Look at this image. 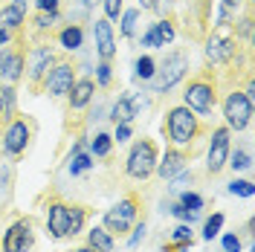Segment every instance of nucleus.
<instances>
[{
	"label": "nucleus",
	"mask_w": 255,
	"mask_h": 252,
	"mask_svg": "<svg viewBox=\"0 0 255 252\" xmlns=\"http://www.w3.org/2000/svg\"><path fill=\"white\" fill-rule=\"evenodd\" d=\"M183 168H186V157H183L177 148H168V151H165V157H162V162H157V168H154V171H157L162 180H174Z\"/></svg>",
	"instance_id": "nucleus-18"
},
{
	"label": "nucleus",
	"mask_w": 255,
	"mask_h": 252,
	"mask_svg": "<svg viewBox=\"0 0 255 252\" xmlns=\"http://www.w3.org/2000/svg\"><path fill=\"white\" fill-rule=\"evenodd\" d=\"M90 168H93V159H90V154H76V157H70V174H73V177L90 171Z\"/></svg>",
	"instance_id": "nucleus-29"
},
{
	"label": "nucleus",
	"mask_w": 255,
	"mask_h": 252,
	"mask_svg": "<svg viewBox=\"0 0 255 252\" xmlns=\"http://www.w3.org/2000/svg\"><path fill=\"white\" fill-rule=\"evenodd\" d=\"M87 247H93L96 252H113V235L105 226H93L87 232Z\"/></svg>",
	"instance_id": "nucleus-20"
},
{
	"label": "nucleus",
	"mask_w": 255,
	"mask_h": 252,
	"mask_svg": "<svg viewBox=\"0 0 255 252\" xmlns=\"http://www.w3.org/2000/svg\"><path fill=\"white\" fill-rule=\"evenodd\" d=\"M223 119H226V127L232 130H247L253 122V102L241 90H232L223 102Z\"/></svg>",
	"instance_id": "nucleus-7"
},
{
	"label": "nucleus",
	"mask_w": 255,
	"mask_h": 252,
	"mask_svg": "<svg viewBox=\"0 0 255 252\" xmlns=\"http://www.w3.org/2000/svg\"><path fill=\"white\" fill-rule=\"evenodd\" d=\"M87 221V209L84 206H70V226H67V238H76L84 229Z\"/></svg>",
	"instance_id": "nucleus-23"
},
{
	"label": "nucleus",
	"mask_w": 255,
	"mask_h": 252,
	"mask_svg": "<svg viewBox=\"0 0 255 252\" xmlns=\"http://www.w3.org/2000/svg\"><path fill=\"white\" fill-rule=\"evenodd\" d=\"M81 3H96V0H81Z\"/></svg>",
	"instance_id": "nucleus-49"
},
{
	"label": "nucleus",
	"mask_w": 255,
	"mask_h": 252,
	"mask_svg": "<svg viewBox=\"0 0 255 252\" xmlns=\"http://www.w3.org/2000/svg\"><path fill=\"white\" fill-rule=\"evenodd\" d=\"M171 244H191V229L189 223H180L171 229Z\"/></svg>",
	"instance_id": "nucleus-33"
},
{
	"label": "nucleus",
	"mask_w": 255,
	"mask_h": 252,
	"mask_svg": "<svg viewBox=\"0 0 255 252\" xmlns=\"http://www.w3.org/2000/svg\"><path fill=\"white\" fill-rule=\"evenodd\" d=\"M154 73H157V61H154L151 55H139L136 64H133V76H136L139 81H151Z\"/></svg>",
	"instance_id": "nucleus-22"
},
{
	"label": "nucleus",
	"mask_w": 255,
	"mask_h": 252,
	"mask_svg": "<svg viewBox=\"0 0 255 252\" xmlns=\"http://www.w3.org/2000/svg\"><path fill=\"white\" fill-rule=\"evenodd\" d=\"M142 238H145V223H139V226L133 229V235H130V241H128V247H130V250H136Z\"/></svg>",
	"instance_id": "nucleus-41"
},
{
	"label": "nucleus",
	"mask_w": 255,
	"mask_h": 252,
	"mask_svg": "<svg viewBox=\"0 0 255 252\" xmlns=\"http://www.w3.org/2000/svg\"><path fill=\"white\" fill-rule=\"evenodd\" d=\"M67 226H70V203L64 200H49L47 203V232L55 241L67 238Z\"/></svg>",
	"instance_id": "nucleus-13"
},
{
	"label": "nucleus",
	"mask_w": 255,
	"mask_h": 252,
	"mask_svg": "<svg viewBox=\"0 0 255 252\" xmlns=\"http://www.w3.org/2000/svg\"><path fill=\"white\" fill-rule=\"evenodd\" d=\"M122 6H125V0H105V17L108 20H116L119 12H122Z\"/></svg>",
	"instance_id": "nucleus-37"
},
{
	"label": "nucleus",
	"mask_w": 255,
	"mask_h": 252,
	"mask_svg": "<svg viewBox=\"0 0 255 252\" xmlns=\"http://www.w3.org/2000/svg\"><path fill=\"white\" fill-rule=\"evenodd\" d=\"M70 252H96L93 247H76V250H70Z\"/></svg>",
	"instance_id": "nucleus-46"
},
{
	"label": "nucleus",
	"mask_w": 255,
	"mask_h": 252,
	"mask_svg": "<svg viewBox=\"0 0 255 252\" xmlns=\"http://www.w3.org/2000/svg\"><path fill=\"white\" fill-rule=\"evenodd\" d=\"M232 151V142H229V127H215L212 130V139H209V154H206V168L209 174H221L226 159Z\"/></svg>",
	"instance_id": "nucleus-10"
},
{
	"label": "nucleus",
	"mask_w": 255,
	"mask_h": 252,
	"mask_svg": "<svg viewBox=\"0 0 255 252\" xmlns=\"http://www.w3.org/2000/svg\"><path fill=\"white\" fill-rule=\"evenodd\" d=\"M26 70H29V81L32 84H38L41 79H47V73L52 70V64H55V52L47 47V44H41V47H32V52L26 55Z\"/></svg>",
	"instance_id": "nucleus-12"
},
{
	"label": "nucleus",
	"mask_w": 255,
	"mask_h": 252,
	"mask_svg": "<svg viewBox=\"0 0 255 252\" xmlns=\"http://www.w3.org/2000/svg\"><path fill=\"white\" fill-rule=\"evenodd\" d=\"M206 58L215 67H229L232 61H238V35L232 23H215L206 41Z\"/></svg>",
	"instance_id": "nucleus-1"
},
{
	"label": "nucleus",
	"mask_w": 255,
	"mask_h": 252,
	"mask_svg": "<svg viewBox=\"0 0 255 252\" xmlns=\"http://www.w3.org/2000/svg\"><path fill=\"white\" fill-rule=\"evenodd\" d=\"M90 151H93L96 157H111V151H113V136H111V133H96L93 142H90Z\"/></svg>",
	"instance_id": "nucleus-25"
},
{
	"label": "nucleus",
	"mask_w": 255,
	"mask_h": 252,
	"mask_svg": "<svg viewBox=\"0 0 255 252\" xmlns=\"http://www.w3.org/2000/svg\"><path fill=\"white\" fill-rule=\"evenodd\" d=\"M93 41H96V52L102 61H111L116 52V41H113V23L108 17H99L93 23Z\"/></svg>",
	"instance_id": "nucleus-14"
},
{
	"label": "nucleus",
	"mask_w": 255,
	"mask_h": 252,
	"mask_svg": "<svg viewBox=\"0 0 255 252\" xmlns=\"http://www.w3.org/2000/svg\"><path fill=\"white\" fill-rule=\"evenodd\" d=\"M0 99H3V111H12L15 108V90L12 87H3V96Z\"/></svg>",
	"instance_id": "nucleus-42"
},
{
	"label": "nucleus",
	"mask_w": 255,
	"mask_h": 252,
	"mask_svg": "<svg viewBox=\"0 0 255 252\" xmlns=\"http://www.w3.org/2000/svg\"><path fill=\"white\" fill-rule=\"evenodd\" d=\"M186 70H189V55L186 52H168L165 61L159 64V70L154 73V79H151L154 93H168L177 81H183Z\"/></svg>",
	"instance_id": "nucleus-5"
},
{
	"label": "nucleus",
	"mask_w": 255,
	"mask_h": 252,
	"mask_svg": "<svg viewBox=\"0 0 255 252\" xmlns=\"http://www.w3.org/2000/svg\"><path fill=\"white\" fill-rule=\"evenodd\" d=\"M130 139V125L128 122H119L116 125V133H113V142H128Z\"/></svg>",
	"instance_id": "nucleus-40"
},
{
	"label": "nucleus",
	"mask_w": 255,
	"mask_h": 252,
	"mask_svg": "<svg viewBox=\"0 0 255 252\" xmlns=\"http://www.w3.org/2000/svg\"><path fill=\"white\" fill-rule=\"evenodd\" d=\"M20 76H23V52L3 47L0 49V79L6 84H15Z\"/></svg>",
	"instance_id": "nucleus-15"
},
{
	"label": "nucleus",
	"mask_w": 255,
	"mask_h": 252,
	"mask_svg": "<svg viewBox=\"0 0 255 252\" xmlns=\"http://www.w3.org/2000/svg\"><path fill=\"white\" fill-rule=\"evenodd\" d=\"M32 244H35V223H32V218L15 221L3 235V252H29Z\"/></svg>",
	"instance_id": "nucleus-9"
},
{
	"label": "nucleus",
	"mask_w": 255,
	"mask_h": 252,
	"mask_svg": "<svg viewBox=\"0 0 255 252\" xmlns=\"http://www.w3.org/2000/svg\"><path fill=\"white\" fill-rule=\"evenodd\" d=\"M58 44H61L67 52H76V49H81V44H84V29H81L79 23L64 26V29L58 32Z\"/></svg>",
	"instance_id": "nucleus-19"
},
{
	"label": "nucleus",
	"mask_w": 255,
	"mask_h": 252,
	"mask_svg": "<svg viewBox=\"0 0 255 252\" xmlns=\"http://www.w3.org/2000/svg\"><path fill=\"white\" fill-rule=\"evenodd\" d=\"M76 84V67L70 61H58L52 64V70L47 73V93L52 99H61L70 93V87Z\"/></svg>",
	"instance_id": "nucleus-11"
},
{
	"label": "nucleus",
	"mask_w": 255,
	"mask_h": 252,
	"mask_svg": "<svg viewBox=\"0 0 255 252\" xmlns=\"http://www.w3.org/2000/svg\"><path fill=\"white\" fill-rule=\"evenodd\" d=\"M136 20H139V12H136V9L125 12V17H122V35H125V38H133V35H136Z\"/></svg>",
	"instance_id": "nucleus-31"
},
{
	"label": "nucleus",
	"mask_w": 255,
	"mask_h": 252,
	"mask_svg": "<svg viewBox=\"0 0 255 252\" xmlns=\"http://www.w3.org/2000/svg\"><path fill=\"white\" fill-rule=\"evenodd\" d=\"M111 79H113L111 64H108V61H102L99 67H96V84H99V87H108V84H111Z\"/></svg>",
	"instance_id": "nucleus-35"
},
{
	"label": "nucleus",
	"mask_w": 255,
	"mask_h": 252,
	"mask_svg": "<svg viewBox=\"0 0 255 252\" xmlns=\"http://www.w3.org/2000/svg\"><path fill=\"white\" fill-rule=\"evenodd\" d=\"M229 194H238V197H253L255 186L250 183V180H232V183H229Z\"/></svg>",
	"instance_id": "nucleus-30"
},
{
	"label": "nucleus",
	"mask_w": 255,
	"mask_h": 252,
	"mask_svg": "<svg viewBox=\"0 0 255 252\" xmlns=\"http://www.w3.org/2000/svg\"><path fill=\"white\" fill-rule=\"evenodd\" d=\"M226 165H232L235 171H247V168L253 165V157H250V151H244V148H235V151H229V159H226Z\"/></svg>",
	"instance_id": "nucleus-26"
},
{
	"label": "nucleus",
	"mask_w": 255,
	"mask_h": 252,
	"mask_svg": "<svg viewBox=\"0 0 255 252\" xmlns=\"http://www.w3.org/2000/svg\"><path fill=\"white\" fill-rule=\"evenodd\" d=\"M241 6H244V0H223V3H221V12H218V23H232Z\"/></svg>",
	"instance_id": "nucleus-28"
},
{
	"label": "nucleus",
	"mask_w": 255,
	"mask_h": 252,
	"mask_svg": "<svg viewBox=\"0 0 255 252\" xmlns=\"http://www.w3.org/2000/svg\"><path fill=\"white\" fill-rule=\"evenodd\" d=\"M0 145H3V154H9V157H20L26 148H29V139H32V122L29 119H23V116H17L12 119L6 130H3V136H0Z\"/></svg>",
	"instance_id": "nucleus-8"
},
{
	"label": "nucleus",
	"mask_w": 255,
	"mask_h": 252,
	"mask_svg": "<svg viewBox=\"0 0 255 252\" xmlns=\"http://www.w3.org/2000/svg\"><path fill=\"white\" fill-rule=\"evenodd\" d=\"M142 47H159L157 44V35H154V29H148L142 35Z\"/></svg>",
	"instance_id": "nucleus-43"
},
{
	"label": "nucleus",
	"mask_w": 255,
	"mask_h": 252,
	"mask_svg": "<svg viewBox=\"0 0 255 252\" xmlns=\"http://www.w3.org/2000/svg\"><path fill=\"white\" fill-rule=\"evenodd\" d=\"M136 215H139V200H136L133 194H128V197H122L119 203H113L111 209L105 212V229H108L111 235H125V232L133 229Z\"/></svg>",
	"instance_id": "nucleus-4"
},
{
	"label": "nucleus",
	"mask_w": 255,
	"mask_h": 252,
	"mask_svg": "<svg viewBox=\"0 0 255 252\" xmlns=\"http://www.w3.org/2000/svg\"><path fill=\"white\" fill-rule=\"evenodd\" d=\"M180 206H186L189 212H200V209H203V197L194 194V191H183V194H180Z\"/></svg>",
	"instance_id": "nucleus-32"
},
{
	"label": "nucleus",
	"mask_w": 255,
	"mask_h": 252,
	"mask_svg": "<svg viewBox=\"0 0 255 252\" xmlns=\"http://www.w3.org/2000/svg\"><path fill=\"white\" fill-rule=\"evenodd\" d=\"M96 93V81L93 79H79L73 87H70V111H81V108H87L90 105V99Z\"/></svg>",
	"instance_id": "nucleus-17"
},
{
	"label": "nucleus",
	"mask_w": 255,
	"mask_h": 252,
	"mask_svg": "<svg viewBox=\"0 0 255 252\" xmlns=\"http://www.w3.org/2000/svg\"><path fill=\"white\" fill-rule=\"evenodd\" d=\"M12 41V29H6V26H0V47H6Z\"/></svg>",
	"instance_id": "nucleus-44"
},
{
	"label": "nucleus",
	"mask_w": 255,
	"mask_h": 252,
	"mask_svg": "<svg viewBox=\"0 0 255 252\" xmlns=\"http://www.w3.org/2000/svg\"><path fill=\"white\" fill-rule=\"evenodd\" d=\"M223 252H241V238L238 235H223Z\"/></svg>",
	"instance_id": "nucleus-38"
},
{
	"label": "nucleus",
	"mask_w": 255,
	"mask_h": 252,
	"mask_svg": "<svg viewBox=\"0 0 255 252\" xmlns=\"http://www.w3.org/2000/svg\"><path fill=\"white\" fill-rule=\"evenodd\" d=\"M223 218L221 212H215L212 218H206V223H203V241H215V238L221 235V229H223Z\"/></svg>",
	"instance_id": "nucleus-27"
},
{
	"label": "nucleus",
	"mask_w": 255,
	"mask_h": 252,
	"mask_svg": "<svg viewBox=\"0 0 255 252\" xmlns=\"http://www.w3.org/2000/svg\"><path fill=\"white\" fill-rule=\"evenodd\" d=\"M139 6H142V9H151V6H154V0H139Z\"/></svg>",
	"instance_id": "nucleus-47"
},
{
	"label": "nucleus",
	"mask_w": 255,
	"mask_h": 252,
	"mask_svg": "<svg viewBox=\"0 0 255 252\" xmlns=\"http://www.w3.org/2000/svg\"><path fill=\"white\" fill-rule=\"evenodd\" d=\"M165 130H168V139L174 142V145H191V142L197 139V133H200V122H197L194 111H189L186 105H180V108L168 111Z\"/></svg>",
	"instance_id": "nucleus-3"
},
{
	"label": "nucleus",
	"mask_w": 255,
	"mask_h": 252,
	"mask_svg": "<svg viewBox=\"0 0 255 252\" xmlns=\"http://www.w3.org/2000/svg\"><path fill=\"white\" fill-rule=\"evenodd\" d=\"M55 20H58V12H38L32 23H35L38 29H52V23H55Z\"/></svg>",
	"instance_id": "nucleus-34"
},
{
	"label": "nucleus",
	"mask_w": 255,
	"mask_h": 252,
	"mask_svg": "<svg viewBox=\"0 0 255 252\" xmlns=\"http://www.w3.org/2000/svg\"><path fill=\"white\" fill-rule=\"evenodd\" d=\"M139 108H145V99L142 93H128L122 96L116 105H113V111H111V119L119 125V122H130L136 113H139Z\"/></svg>",
	"instance_id": "nucleus-16"
},
{
	"label": "nucleus",
	"mask_w": 255,
	"mask_h": 252,
	"mask_svg": "<svg viewBox=\"0 0 255 252\" xmlns=\"http://www.w3.org/2000/svg\"><path fill=\"white\" fill-rule=\"evenodd\" d=\"M0 116H3V99H0Z\"/></svg>",
	"instance_id": "nucleus-48"
},
{
	"label": "nucleus",
	"mask_w": 255,
	"mask_h": 252,
	"mask_svg": "<svg viewBox=\"0 0 255 252\" xmlns=\"http://www.w3.org/2000/svg\"><path fill=\"white\" fill-rule=\"evenodd\" d=\"M168 209H171V215H174V218H180V221H183V223H191V221H194V218H197V215H200V212H189L186 206H180V203L168 206Z\"/></svg>",
	"instance_id": "nucleus-36"
},
{
	"label": "nucleus",
	"mask_w": 255,
	"mask_h": 252,
	"mask_svg": "<svg viewBox=\"0 0 255 252\" xmlns=\"http://www.w3.org/2000/svg\"><path fill=\"white\" fill-rule=\"evenodd\" d=\"M215 102H218V87H215V81L206 79V76H197L194 81H189V87H186V93H183V105L194 113H212L215 108Z\"/></svg>",
	"instance_id": "nucleus-6"
},
{
	"label": "nucleus",
	"mask_w": 255,
	"mask_h": 252,
	"mask_svg": "<svg viewBox=\"0 0 255 252\" xmlns=\"http://www.w3.org/2000/svg\"><path fill=\"white\" fill-rule=\"evenodd\" d=\"M151 29H154V35H157V44H159V47L174 44V35H177V32H174V23H171L168 17H159Z\"/></svg>",
	"instance_id": "nucleus-21"
},
{
	"label": "nucleus",
	"mask_w": 255,
	"mask_h": 252,
	"mask_svg": "<svg viewBox=\"0 0 255 252\" xmlns=\"http://www.w3.org/2000/svg\"><path fill=\"white\" fill-rule=\"evenodd\" d=\"M12 6H15L17 12H23V15H26V9H29V0H12Z\"/></svg>",
	"instance_id": "nucleus-45"
},
{
	"label": "nucleus",
	"mask_w": 255,
	"mask_h": 252,
	"mask_svg": "<svg viewBox=\"0 0 255 252\" xmlns=\"http://www.w3.org/2000/svg\"><path fill=\"white\" fill-rule=\"evenodd\" d=\"M157 145L151 139H139L130 145V151H128V159H125V174L130 180H148L154 168H157Z\"/></svg>",
	"instance_id": "nucleus-2"
},
{
	"label": "nucleus",
	"mask_w": 255,
	"mask_h": 252,
	"mask_svg": "<svg viewBox=\"0 0 255 252\" xmlns=\"http://www.w3.org/2000/svg\"><path fill=\"white\" fill-rule=\"evenodd\" d=\"M38 12H58L61 9V0H35Z\"/></svg>",
	"instance_id": "nucleus-39"
},
{
	"label": "nucleus",
	"mask_w": 255,
	"mask_h": 252,
	"mask_svg": "<svg viewBox=\"0 0 255 252\" xmlns=\"http://www.w3.org/2000/svg\"><path fill=\"white\" fill-rule=\"evenodd\" d=\"M23 12H17L15 6L9 3V6H3V12H0V26H6V29H17V26H23Z\"/></svg>",
	"instance_id": "nucleus-24"
}]
</instances>
